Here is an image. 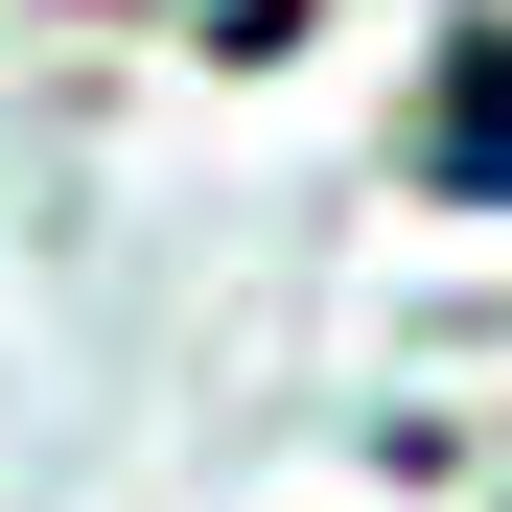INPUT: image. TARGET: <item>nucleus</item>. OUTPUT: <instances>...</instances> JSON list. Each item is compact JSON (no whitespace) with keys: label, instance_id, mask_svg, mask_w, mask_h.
I'll list each match as a JSON object with an SVG mask.
<instances>
[{"label":"nucleus","instance_id":"1","mask_svg":"<svg viewBox=\"0 0 512 512\" xmlns=\"http://www.w3.org/2000/svg\"><path fill=\"white\" fill-rule=\"evenodd\" d=\"M419 187H443V210H512V24L443 47V94H419Z\"/></svg>","mask_w":512,"mask_h":512}]
</instances>
